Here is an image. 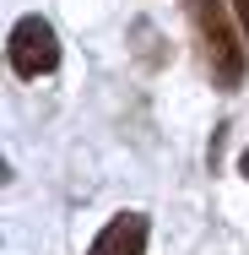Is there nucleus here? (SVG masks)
Wrapping results in <instances>:
<instances>
[{"mask_svg":"<svg viewBox=\"0 0 249 255\" xmlns=\"http://www.w3.org/2000/svg\"><path fill=\"white\" fill-rule=\"evenodd\" d=\"M184 16L195 27L200 65H206L211 87L217 93H239L244 71H249V38L233 22V0H184Z\"/></svg>","mask_w":249,"mask_h":255,"instance_id":"1","label":"nucleus"},{"mask_svg":"<svg viewBox=\"0 0 249 255\" xmlns=\"http://www.w3.org/2000/svg\"><path fill=\"white\" fill-rule=\"evenodd\" d=\"M5 65L22 76V82H38V76H54L60 65V33H54L44 16H22L5 38Z\"/></svg>","mask_w":249,"mask_h":255,"instance_id":"2","label":"nucleus"},{"mask_svg":"<svg viewBox=\"0 0 249 255\" xmlns=\"http://www.w3.org/2000/svg\"><path fill=\"white\" fill-rule=\"evenodd\" d=\"M87 255H147V217L141 212H119L87 245Z\"/></svg>","mask_w":249,"mask_h":255,"instance_id":"3","label":"nucleus"},{"mask_svg":"<svg viewBox=\"0 0 249 255\" xmlns=\"http://www.w3.org/2000/svg\"><path fill=\"white\" fill-rule=\"evenodd\" d=\"M152 44H157V33H152L147 22H136V54H141L147 65H157V60H163V49H152Z\"/></svg>","mask_w":249,"mask_h":255,"instance_id":"4","label":"nucleus"},{"mask_svg":"<svg viewBox=\"0 0 249 255\" xmlns=\"http://www.w3.org/2000/svg\"><path fill=\"white\" fill-rule=\"evenodd\" d=\"M233 16H239V27H244V38H249V0H233Z\"/></svg>","mask_w":249,"mask_h":255,"instance_id":"5","label":"nucleus"},{"mask_svg":"<svg viewBox=\"0 0 249 255\" xmlns=\"http://www.w3.org/2000/svg\"><path fill=\"white\" fill-rule=\"evenodd\" d=\"M239 168H244V179H249V147H244V157H239Z\"/></svg>","mask_w":249,"mask_h":255,"instance_id":"6","label":"nucleus"}]
</instances>
